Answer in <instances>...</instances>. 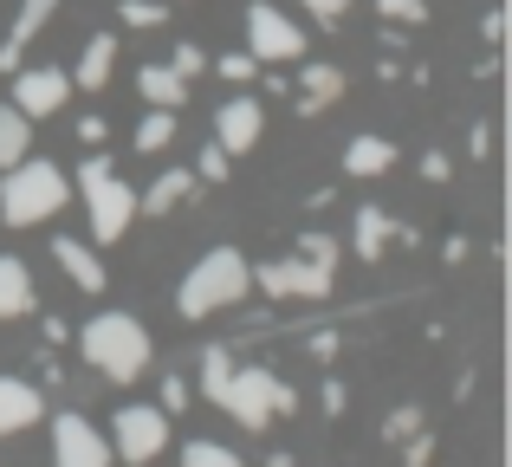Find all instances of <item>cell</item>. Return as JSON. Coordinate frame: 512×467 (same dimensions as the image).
Instances as JSON below:
<instances>
[{
	"label": "cell",
	"instance_id": "1",
	"mask_svg": "<svg viewBox=\"0 0 512 467\" xmlns=\"http://www.w3.org/2000/svg\"><path fill=\"white\" fill-rule=\"evenodd\" d=\"M59 208H72V176H65V169H52L46 156L7 163V176H0V221H7V228H39V221H52Z\"/></svg>",
	"mask_w": 512,
	"mask_h": 467
},
{
	"label": "cell",
	"instance_id": "2",
	"mask_svg": "<svg viewBox=\"0 0 512 467\" xmlns=\"http://www.w3.org/2000/svg\"><path fill=\"white\" fill-rule=\"evenodd\" d=\"M78 357H85L104 383H137L143 370H150V331L130 312H98L78 331Z\"/></svg>",
	"mask_w": 512,
	"mask_h": 467
},
{
	"label": "cell",
	"instance_id": "3",
	"mask_svg": "<svg viewBox=\"0 0 512 467\" xmlns=\"http://www.w3.org/2000/svg\"><path fill=\"white\" fill-rule=\"evenodd\" d=\"M253 292V266L240 247H208L195 266H188V279L175 286V312L182 318H214L227 312V305H240Z\"/></svg>",
	"mask_w": 512,
	"mask_h": 467
},
{
	"label": "cell",
	"instance_id": "4",
	"mask_svg": "<svg viewBox=\"0 0 512 467\" xmlns=\"http://www.w3.org/2000/svg\"><path fill=\"white\" fill-rule=\"evenodd\" d=\"M78 195H85V215H91L98 247H111V240L130 234V221H137V189L117 176V163H111L104 150L78 163Z\"/></svg>",
	"mask_w": 512,
	"mask_h": 467
},
{
	"label": "cell",
	"instance_id": "5",
	"mask_svg": "<svg viewBox=\"0 0 512 467\" xmlns=\"http://www.w3.org/2000/svg\"><path fill=\"white\" fill-rule=\"evenodd\" d=\"M214 409H227V416L240 422V429H273L279 416H292L299 409V396L286 390V383L273 377V370H260V364H234L227 370V383H221V403Z\"/></svg>",
	"mask_w": 512,
	"mask_h": 467
},
{
	"label": "cell",
	"instance_id": "6",
	"mask_svg": "<svg viewBox=\"0 0 512 467\" xmlns=\"http://www.w3.org/2000/svg\"><path fill=\"white\" fill-rule=\"evenodd\" d=\"M253 286H260L266 299H331L338 266H318V260H305V253H292V260H253Z\"/></svg>",
	"mask_w": 512,
	"mask_h": 467
},
{
	"label": "cell",
	"instance_id": "7",
	"mask_svg": "<svg viewBox=\"0 0 512 467\" xmlns=\"http://www.w3.org/2000/svg\"><path fill=\"white\" fill-rule=\"evenodd\" d=\"M163 448H169V416H163V409H150V403L117 409L111 461H124V467H150L156 455H163Z\"/></svg>",
	"mask_w": 512,
	"mask_h": 467
},
{
	"label": "cell",
	"instance_id": "8",
	"mask_svg": "<svg viewBox=\"0 0 512 467\" xmlns=\"http://www.w3.org/2000/svg\"><path fill=\"white\" fill-rule=\"evenodd\" d=\"M247 52L260 65H292V59H305V33L273 7V0H253L247 7Z\"/></svg>",
	"mask_w": 512,
	"mask_h": 467
},
{
	"label": "cell",
	"instance_id": "9",
	"mask_svg": "<svg viewBox=\"0 0 512 467\" xmlns=\"http://www.w3.org/2000/svg\"><path fill=\"white\" fill-rule=\"evenodd\" d=\"M52 467H111V442L78 409L52 416Z\"/></svg>",
	"mask_w": 512,
	"mask_h": 467
},
{
	"label": "cell",
	"instance_id": "10",
	"mask_svg": "<svg viewBox=\"0 0 512 467\" xmlns=\"http://www.w3.org/2000/svg\"><path fill=\"white\" fill-rule=\"evenodd\" d=\"M72 98V72H59V65H20L13 72V111H26V117H52L59 104Z\"/></svg>",
	"mask_w": 512,
	"mask_h": 467
},
{
	"label": "cell",
	"instance_id": "11",
	"mask_svg": "<svg viewBox=\"0 0 512 467\" xmlns=\"http://www.w3.org/2000/svg\"><path fill=\"white\" fill-rule=\"evenodd\" d=\"M260 137H266V104H253V98H227L221 111H214V143H221L227 156H247Z\"/></svg>",
	"mask_w": 512,
	"mask_h": 467
},
{
	"label": "cell",
	"instance_id": "12",
	"mask_svg": "<svg viewBox=\"0 0 512 467\" xmlns=\"http://www.w3.org/2000/svg\"><path fill=\"white\" fill-rule=\"evenodd\" d=\"M52 13H59V0H20V13H13V33L0 39V72H20L26 46H33V39L46 33Z\"/></svg>",
	"mask_w": 512,
	"mask_h": 467
},
{
	"label": "cell",
	"instance_id": "13",
	"mask_svg": "<svg viewBox=\"0 0 512 467\" xmlns=\"http://www.w3.org/2000/svg\"><path fill=\"white\" fill-rule=\"evenodd\" d=\"M389 240L415 247V228H409V221H396L389 208H357V260H383Z\"/></svg>",
	"mask_w": 512,
	"mask_h": 467
},
{
	"label": "cell",
	"instance_id": "14",
	"mask_svg": "<svg viewBox=\"0 0 512 467\" xmlns=\"http://www.w3.org/2000/svg\"><path fill=\"white\" fill-rule=\"evenodd\" d=\"M292 98H299V104H292L299 117L331 111V104L344 98V72H338V65H305V72H299V85H292Z\"/></svg>",
	"mask_w": 512,
	"mask_h": 467
},
{
	"label": "cell",
	"instance_id": "15",
	"mask_svg": "<svg viewBox=\"0 0 512 467\" xmlns=\"http://www.w3.org/2000/svg\"><path fill=\"white\" fill-rule=\"evenodd\" d=\"M52 260L65 266V279H72L78 292H104V286H111V273H104V260H98V253L85 247V240H72V234H59V240H52Z\"/></svg>",
	"mask_w": 512,
	"mask_h": 467
},
{
	"label": "cell",
	"instance_id": "16",
	"mask_svg": "<svg viewBox=\"0 0 512 467\" xmlns=\"http://www.w3.org/2000/svg\"><path fill=\"white\" fill-rule=\"evenodd\" d=\"M39 416H46V403H39V390H33V383H20V377H0V435H20V429H33Z\"/></svg>",
	"mask_w": 512,
	"mask_h": 467
},
{
	"label": "cell",
	"instance_id": "17",
	"mask_svg": "<svg viewBox=\"0 0 512 467\" xmlns=\"http://www.w3.org/2000/svg\"><path fill=\"white\" fill-rule=\"evenodd\" d=\"M26 312H33V273H26V260L0 253V325H13Z\"/></svg>",
	"mask_w": 512,
	"mask_h": 467
},
{
	"label": "cell",
	"instance_id": "18",
	"mask_svg": "<svg viewBox=\"0 0 512 467\" xmlns=\"http://www.w3.org/2000/svg\"><path fill=\"white\" fill-rule=\"evenodd\" d=\"M188 195H195V169H163V176L137 195V215H169V208L188 202Z\"/></svg>",
	"mask_w": 512,
	"mask_h": 467
},
{
	"label": "cell",
	"instance_id": "19",
	"mask_svg": "<svg viewBox=\"0 0 512 467\" xmlns=\"http://www.w3.org/2000/svg\"><path fill=\"white\" fill-rule=\"evenodd\" d=\"M111 72H117V39H111V33L85 39V52H78V72H72V85H85V91H104V85H111Z\"/></svg>",
	"mask_w": 512,
	"mask_h": 467
},
{
	"label": "cell",
	"instance_id": "20",
	"mask_svg": "<svg viewBox=\"0 0 512 467\" xmlns=\"http://www.w3.org/2000/svg\"><path fill=\"white\" fill-rule=\"evenodd\" d=\"M396 169V143L389 137H350L344 143V176H383Z\"/></svg>",
	"mask_w": 512,
	"mask_h": 467
},
{
	"label": "cell",
	"instance_id": "21",
	"mask_svg": "<svg viewBox=\"0 0 512 467\" xmlns=\"http://www.w3.org/2000/svg\"><path fill=\"white\" fill-rule=\"evenodd\" d=\"M137 91H143V104H156V111L188 104V78H175L169 65H143V72H137Z\"/></svg>",
	"mask_w": 512,
	"mask_h": 467
},
{
	"label": "cell",
	"instance_id": "22",
	"mask_svg": "<svg viewBox=\"0 0 512 467\" xmlns=\"http://www.w3.org/2000/svg\"><path fill=\"white\" fill-rule=\"evenodd\" d=\"M26 150H33V117L13 111V104H0V169L20 163Z\"/></svg>",
	"mask_w": 512,
	"mask_h": 467
},
{
	"label": "cell",
	"instance_id": "23",
	"mask_svg": "<svg viewBox=\"0 0 512 467\" xmlns=\"http://www.w3.org/2000/svg\"><path fill=\"white\" fill-rule=\"evenodd\" d=\"M227 370H234V351H227V344H208V351H201V396H208V403H221Z\"/></svg>",
	"mask_w": 512,
	"mask_h": 467
},
{
	"label": "cell",
	"instance_id": "24",
	"mask_svg": "<svg viewBox=\"0 0 512 467\" xmlns=\"http://www.w3.org/2000/svg\"><path fill=\"white\" fill-rule=\"evenodd\" d=\"M169 143H175V111H143V124H137V156L169 150Z\"/></svg>",
	"mask_w": 512,
	"mask_h": 467
},
{
	"label": "cell",
	"instance_id": "25",
	"mask_svg": "<svg viewBox=\"0 0 512 467\" xmlns=\"http://www.w3.org/2000/svg\"><path fill=\"white\" fill-rule=\"evenodd\" d=\"M182 467H247V461H240L227 442H188L182 448Z\"/></svg>",
	"mask_w": 512,
	"mask_h": 467
},
{
	"label": "cell",
	"instance_id": "26",
	"mask_svg": "<svg viewBox=\"0 0 512 467\" xmlns=\"http://www.w3.org/2000/svg\"><path fill=\"white\" fill-rule=\"evenodd\" d=\"M415 429H428L422 403H402V409H389V416H383V435H389V442H409Z\"/></svg>",
	"mask_w": 512,
	"mask_h": 467
},
{
	"label": "cell",
	"instance_id": "27",
	"mask_svg": "<svg viewBox=\"0 0 512 467\" xmlns=\"http://www.w3.org/2000/svg\"><path fill=\"white\" fill-rule=\"evenodd\" d=\"M117 20H124V26H163L169 7H163V0H117Z\"/></svg>",
	"mask_w": 512,
	"mask_h": 467
},
{
	"label": "cell",
	"instance_id": "28",
	"mask_svg": "<svg viewBox=\"0 0 512 467\" xmlns=\"http://www.w3.org/2000/svg\"><path fill=\"white\" fill-rule=\"evenodd\" d=\"M376 13H383L389 26H422L428 20V0H376Z\"/></svg>",
	"mask_w": 512,
	"mask_h": 467
},
{
	"label": "cell",
	"instance_id": "29",
	"mask_svg": "<svg viewBox=\"0 0 512 467\" xmlns=\"http://www.w3.org/2000/svg\"><path fill=\"white\" fill-rule=\"evenodd\" d=\"M221 78H227V85H253V78H260V59H253V52H227Z\"/></svg>",
	"mask_w": 512,
	"mask_h": 467
},
{
	"label": "cell",
	"instance_id": "30",
	"mask_svg": "<svg viewBox=\"0 0 512 467\" xmlns=\"http://www.w3.org/2000/svg\"><path fill=\"white\" fill-rule=\"evenodd\" d=\"M227 169H234V156H227L221 143H208V150H201V176L195 182H227Z\"/></svg>",
	"mask_w": 512,
	"mask_h": 467
},
{
	"label": "cell",
	"instance_id": "31",
	"mask_svg": "<svg viewBox=\"0 0 512 467\" xmlns=\"http://www.w3.org/2000/svg\"><path fill=\"white\" fill-rule=\"evenodd\" d=\"M428 461H435V435H428V429H415L409 442H402V467H428Z\"/></svg>",
	"mask_w": 512,
	"mask_h": 467
},
{
	"label": "cell",
	"instance_id": "32",
	"mask_svg": "<svg viewBox=\"0 0 512 467\" xmlns=\"http://www.w3.org/2000/svg\"><path fill=\"white\" fill-rule=\"evenodd\" d=\"M299 253H305V260H318V266H338V240H331V234H305Z\"/></svg>",
	"mask_w": 512,
	"mask_h": 467
},
{
	"label": "cell",
	"instance_id": "33",
	"mask_svg": "<svg viewBox=\"0 0 512 467\" xmlns=\"http://www.w3.org/2000/svg\"><path fill=\"white\" fill-rule=\"evenodd\" d=\"M305 13H312L318 26H338L344 13H350V0H305Z\"/></svg>",
	"mask_w": 512,
	"mask_h": 467
},
{
	"label": "cell",
	"instance_id": "34",
	"mask_svg": "<svg viewBox=\"0 0 512 467\" xmlns=\"http://www.w3.org/2000/svg\"><path fill=\"white\" fill-rule=\"evenodd\" d=\"M201 65H208V59H201V46H175V59H169V72H175V78H195V72H201Z\"/></svg>",
	"mask_w": 512,
	"mask_h": 467
},
{
	"label": "cell",
	"instance_id": "35",
	"mask_svg": "<svg viewBox=\"0 0 512 467\" xmlns=\"http://www.w3.org/2000/svg\"><path fill=\"white\" fill-rule=\"evenodd\" d=\"M104 137H111V124H104L98 111H91V117H78V143H91V150H104Z\"/></svg>",
	"mask_w": 512,
	"mask_h": 467
},
{
	"label": "cell",
	"instance_id": "36",
	"mask_svg": "<svg viewBox=\"0 0 512 467\" xmlns=\"http://www.w3.org/2000/svg\"><path fill=\"white\" fill-rule=\"evenodd\" d=\"M175 409H188V383H182V377L163 383V416H175Z\"/></svg>",
	"mask_w": 512,
	"mask_h": 467
},
{
	"label": "cell",
	"instance_id": "37",
	"mask_svg": "<svg viewBox=\"0 0 512 467\" xmlns=\"http://www.w3.org/2000/svg\"><path fill=\"white\" fill-rule=\"evenodd\" d=\"M318 403H325V416H344V403H350V396H344V383H338V377H331V383H325V390H318Z\"/></svg>",
	"mask_w": 512,
	"mask_h": 467
},
{
	"label": "cell",
	"instance_id": "38",
	"mask_svg": "<svg viewBox=\"0 0 512 467\" xmlns=\"http://www.w3.org/2000/svg\"><path fill=\"white\" fill-rule=\"evenodd\" d=\"M422 176H428V182H448V176H454V163H448L441 150H428V156H422Z\"/></svg>",
	"mask_w": 512,
	"mask_h": 467
},
{
	"label": "cell",
	"instance_id": "39",
	"mask_svg": "<svg viewBox=\"0 0 512 467\" xmlns=\"http://www.w3.org/2000/svg\"><path fill=\"white\" fill-rule=\"evenodd\" d=\"M487 150H493V130L474 124V137H467V156H474V163H487Z\"/></svg>",
	"mask_w": 512,
	"mask_h": 467
},
{
	"label": "cell",
	"instance_id": "40",
	"mask_svg": "<svg viewBox=\"0 0 512 467\" xmlns=\"http://www.w3.org/2000/svg\"><path fill=\"white\" fill-rule=\"evenodd\" d=\"M312 357H318V364H331V357H338V331H318V338H312Z\"/></svg>",
	"mask_w": 512,
	"mask_h": 467
},
{
	"label": "cell",
	"instance_id": "41",
	"mask_svg": "<svg viewBox=\"0 0 512 467\" xmlns=\"http://www.w3.org/2000/svg\"><path fill=\"white\" fill-rule=\"evenodd\" d=\"M500 33H506V20H500V13H487V20H480V39H487V46H500Z\"/></svg>",
	"mask_w": 512,
	"mask_h": 467
},
{
	"label": "cell",
	"instance_id": "42",
	"mask_svg": "<svg viewBox=\"0 0 512 467\" xmlns=\"http://www.w3.org/2000/svg\"><path fill=\"white\" fill-rule=\"evenodd\" d=\"M46 344H72V331H65V318L46 312Z\"/></svg>",
	"mask_w": 512,
	"mask_h": 467
}]
</instances>
